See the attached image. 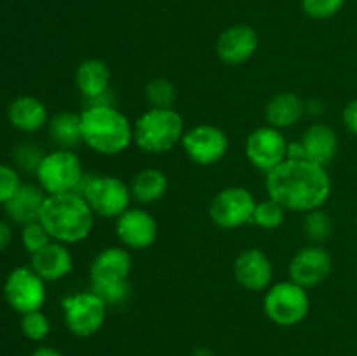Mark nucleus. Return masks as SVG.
Instances as JSON below:
<instances>
[{"mask_svg": "<svg viewBox=\"0 0 357 356\" xmlns=\"http://www.w3.org/2000/svg\"><path fill=\"white\" fill-rule=\"evenodd\" d=\"M303 115H305V101L293 91H282L275 94L265 108V119L268 126L278 129L298 124Z\"/></svg>", "mask_w": 357, "mask_h": 356, "instance_id": "nucleus-23", "label": "nucleus"}, {"mask_svg": "<svg viewBox=\"0 0 357 356\" xmlns=\"http://www.w3.org/2000/svg\"><path fill=\"white\" fill-rule=\"evenodd\" d=\"M347 0H300L302 10L312 20H330L344 9Z\"/></svg>", "mask_w": 357, "mask_h": 356, "instance_id": "nucleus-33", "label": "nucleus"}, {"mask_svg": "<svg viewBox=\"0 0 357 356\" xmlns=\"http://www.w3.org/2000/svg\"><path fill=\"white\" fill-rule=\"evenodd\" d=\"M131 194L135 201L139 205H152L166 195L169 181H167L166 173L155 168H145L139 173L135 175L131 181Z\"/></svg>", "mask_w": 357, "mask_h": 356, "instance_id": "nucleus-24", "label": "nucleus"}, {"mask_svg": "<svg viewBox=\"0 0 357 356\" xmlns=\"http://www.w3.org/2000/svg\"><path fill=\"white\" fill-rule=\"evenodd\" d=\"M110 68L105 61L98 58L84 59L75 70V86L79 93L91 103H108L103 101L110 94Z\"/></svg>", "mask_w": 357, "mask_h": 356, "instance_id": "nucleus-17", "label": "nucleus"}, {"mask_svg": "<svg viewBox=\"0 0 357 356\" xmlns=\"http://www.w3.org/2000/svg\"><path fill=\"white\" fill-rule=\"evenodd\" d=\"M288 159H305V150L300 142H291L288 145Z\"/></svg>", "mask_w": 357, "mask_h": 356, "instance_id": "nucleus-38", "label": "nucleus"}, {"mask_svg": "<svg viewBox=\"0 0 357 356\" xmlns=\"http://www.w3.org/2000/svg\"><path fill=\"white\" fill-rule=\"evenodd\" d=\"M234 276L243 288L250 292L267 290L272 281V262L260 248L241 251L234 262Z\"/></svg>", "mask_w": 357, "mask_h": 356, "instance_id": "nucleus-16", "label": "nucleus"}, {"mask_svg": "<svg viewBox=\"0 0 357 356\" xmlns=\"http://www.w3.org/2000/svg\"><path fill=\"white\" fill-rule=\"evenodd\" d=\"M303 230H305L307 237L310 241H314V243H323L333 232V220L323 209H312V212L305 213Z\"/></svg>", "mask_w": 357, "mask_h": 356, "instance_id": "nucleus-29", "label": "nucleus"}, {"mask_svg": "<svg viewBox=\"0 0 357 356\" xmlns=\"http://www.w3.org/2000/svg\"><path fill=\"white\" fill-rule=\"evenodd\" d=\"M324 110H326V107H324L323 101L317 100V98H312V100L305 101V114L323 115Z\"/></svg>", "mask_w": 357, "mask_h": 356, "instance_id": "nucleus-37", "label": "nucleus"}, {"mask_svg": "<svg viewBox=\"0 0 357 356\" xmlns=\"http://www.w3.org/2000/svg\"><path fill=\"white\" fill-rule=\"evenodd\" d=\"M21 332H23L24 337H28L30 341L40 342L51 334V321L49 318L38 311H31V313L21 314Z\"/></svg>", "mask_w": 357, "mask_h": 356, "instance_id": "nucleus-31", "label": "nucleus"}, {"mask_svg": "<svg viewBox=\"0 0 357 356\" xmlns=\"http://www.w3.org/2000/svg\"><path fill=\"white\" fill-rule=\"evenodd\" d=\"M82 143L101 156H119L135 142L132 124L112 103H91L80 112Z\"/></svg>", "mask_w": 357, "mask_h": 356, "instance_id": "nucleus-2", "label": "nucleus"}, {"mask_svg": "<svg viewBox=\"0 0 357 356\" xmlns=\"http://www.w3.org/2000/svg\"><path fill=\"white\" fill-rule=\"evenodd\" d=\"M145 100L152 108H173L176 101V89L171 80L157 77L145 86Z\"/></svg>", "mask_w": 357, "mask_h": 356, "instance_id": "nucleus-27", "label": "nucleus"}, {"mask_svg": "<svg viewBox=\"0 0 357 356\" xmlns=\"http://www.w3.org/2000/svg\"><path fill=\"white\" fill-rule=\"evenodd\" d=\"M49 136L58 145V149L73 150L82 143V128H80V114L73 112H59L47 122Z\"/></svg>", "mask_w": 357, "mask_h": 356, "instance_id": "nucleus-25", "label": "nucleus"}, {"mask_svg": "<svg viewBox=\"0 0 357 356\" xmlns=\"http://www.w3.org/2000/svg\"><path fill=\"white\" fill-rule=\"evenodd\" d=\"M35 175L45 194L52 195L75 192L86 173L82 161L73 150L58 149L45 154Z\"/></svg>", "mask_w": 357, "mask_h": 356, "instance_id": "nucleus-7", "label": "nucleus"}, {"mask_svg": "<svg viewBox=\"0 0 357 356\" xmlns=\"http://www.w3.org/2000/svg\"><path fill=\"white\" fill-rule=\"evenodd\" d=\"M7 304L20 314L42 309L47 297L45 281L31 267H16L3 283Z\"/></svg>", "mask_w": 357, "mask_h": 356, "instance_id": "nucleus-9", "label": "nucleus"}, {"mask_svg": "<svg viewBox=\"0 0 357 356\" xmlns=\"http://www.w3.org/2000/svg\"><path fill=\"white\" fill-rule=\"evenodd\" d=\"M331 269H333V260L330 251L319 244H312L296 251L289 262L288 272L291 281L309 290L326 281L328 276L331 274Z\"/></svg>", "mask_w": 357, "mask_h": 356, "instance_id": "nucleus-13", "label": "nucleus"}, {"mask_svg": "<svg viewBox=\"0 0 357 356\" xmlns=\"http://www.w3.org/2000/svg\"><path fill=\"white\" fill-rule=\"evenodd\" d=\"M135 143L149 154H164L181 143L183 117L174 108H149L132 124Z\"/></svg>", "mask_w": 357, "mask_h": 356, "instance_id": "nucleus-4", "label": "nucleus"}, {"mask_svg": "<svg viewBox=\"0 0 357 356\" xmlns=\"http://www.w3.org/2000/svg\"><path fill=\"white\" fill-rule=\"evenodd\" d=\"M356 274H357V269H356Z\"/></svg>", "mask_w": 357, "mask_h": 356, "instance_id": "nucleus-41", "label": "nucleus"}, {"mask_svg": "<svg viewBox=\"0 0 357 356\" xmlns=\"http://www.w3.org/2000/svg\"><path fill=\"white\" fill-rule=\"evenodd\" d=\"M30 267L44 281H59L72 272L73 257L66 244L51 241L47 246L31 255Z\"/></svg>", "mask_w": 357, "mask_h": 356, "instance_id": "nucleus-19", "label": "nucleus"}, {"mask_svg": "<svg viewBox=\"0 0 357 356\" xmlns=\"http://www.w3.org/2000/svg\"><path fill=\"white\" fill-rule=\"evenodd\" d=\"M51 241L52 237L49 236L47 229L42 225L40 220L23 225V230H21V243H23L24 250H26L30 255L40 251L42 248L47 246Z\"/></svg>", "mask_w": 357, "mask_h": 356, "instance_id": "nucleus-32", "label": "nucleus"}, {"mask_svg": "<svg viewBox=\"0 0 357 356\" xmlns=\"http://www.w3.org/2000/svg\"><path fill=\"white\" fill-rule=\"evenodd\" d=\"M30 356H63V355L54 348H38L35 349Z\"/></svg>", "mask_w": 357, "mask_h": 356, "instance_id": "nucleus-39", "label": "nucleus"}, {"mask_svg": "<svg viewBox=\"0 0 357 356\" xmlns=\"http://www.w3.org/2000/svg\"><path fill=\"white\" fill-rule=\"evenodd\" d=\"M10 126L23 133H35L49 122L47 107L35 96H17L7 108Z\"/></svg>", "mask_w": 357, "mask_h": 356, "instance_id": "nucleus-22", "label": "nucleus"}, {"mask_svg": "<svg viewBox=\"0 0 357 356\" xmlns=\"http://www.w3.org/2000/svg\"><path fill=\"white\" fill-rule=\"evenodd\" d=\"M65 325L77 337H91L101 330L107 318V304L93 292H79L61 300Z\"/></svg>", "mask_w": 357, "mask_h": 356, "instance_id": "nucleus-8", "label": "nucleus"}, {"mask_svg": "<svg viewBox=\"0 0 357 356\" xmlns=\"http://www.w3.org/2000/svg\"><path fill=\"white\" fill-rule=\"evenodd\" d=\"M260 38L250 24H234L223 30L216 40V54L227 65H243L257 52Z\"/></svg>", "mask_w": 357, "mask_h": 356, "instance_id": "nucleus-15", "label": "nucleus"}, {"mask_svg": "<svg viewBox=\"0 0 357 356\" xmlns=\"http://www.w3.org/2000/svg\"><path fill=\"white\" fill-rule=\"evenodd\" d=\"M21 185L23 184L16 168L0 163V205H6Z\"/></svg>", "mask_w": 357, "mask_h": 356, "instance_id": "nucleus-34", "label": "nucleus"}, {"mask_svg": "<svg viewBox=\"0 0 357 356\" xmlns=\"http://www.w3.org/2000/svg\"><path fill=\"white\" fill-rule=\"evenodd\" d=\"M45 198L47 194L40 185L23 184L17 188L16 194L3 205V209L14 223L26 225V223L37 222Z\"/></svg>", "mask_w": 357, "mask_h": 356, "instance_id": "nucleus-21", "label": "nucleus"}, {"mask_svg": "<svg viewBox=\"0 0 357 356\" xmlns=\"http://www.w3.org/2000/svg\"><path fill=\"white\" fill-rule=\"evenodd\" d=\"M91 290L107 304V307L122 306L131 297V285L129 279L126 281H101L91 283Z\"/></svg>", "mask_w": 357, "mask_h": 356, "instance_id": "nucleus-28", "label": "nucleus"}, {"mask_svg": "<svg viewBox=\"0 0 357 356\" xmlns=\"http://www.w3.org/2000/svg\"><path fill=\"white\" fill-rule=\"evenodd\" d=\"M185 154L199 166H211L222 161L229 150V136L213 124H199L185 131L181 140Z\"/></svg>", "mask_w": 357, "mask_h": 356, "instance_id": "nucleus-12", "label": "nucleus"}, {"mask_svg": "<svg viewBox=\"0 0 357 356\" xmlns=\"http://www.w3.org/2000/svg\"><path fill=\"white\" fill-rule=\"evenodd\" d=\"M115 220V232L126 248L145 250L155 243L159 227L152 213L146 209L129 208Z\"/></svg>", "mask_w": 357, "mask_h": 356, "instance_id": "nucleus-14", "label": "nucleus"}, {"mask_svg": "<svg viewBox=\"0 0 357 356\" xmlns=\"http://www.w3.org/2000/svg\"><path fill=\"white\" fill-rule=\"evenodd\" d=\"M44 156V150H42L37 143L31 142L20 143V145L14 147L13 150V161L14 164H16V170L26 171V173H37Z\"/></svg>", "mask_w": 357, "mask_h": 356, "instance_id": "nucleus-30", "label": "nucleus"}, {"mask_svg": "<svg viewBox=\"0 0 357 356\" xmlns=\"http://www.w3.org/2000/svg\"><path fill=\"white\" fill-rule=\"evenodd\" d=\"M132 269V258L122 246H108L93 258L89 267L91 283L126 281Z\"/></svg>", "mask_w": 357, "mask_h": 356, "instance_id": "nucleus-18", "label": "nucleus"}, {"mask_svg": "<svg viewBox=\"0 0 357 356\" xmlns=\"http://www.w3.org/2000/svg\"><path fill=\"white\" fill-rule=\"evenodd\" d=\"M94 216L96 215L82 195L65 192L45 198L38 220L47 229L52 241L75 244L87 239L93 232Z\"/></svg>", "mask_w": 357, "mask_h": 356, "instance_id": "nucleus-3", "label": "nucleus"}, {"mask_svg": "<svg viewBox=\"0 0 357 356\" xmlns=\"http://www.w3.org/2000/svg\"><path fill=\"white\" fill-rule=\"evenodd\" d=\"M342 119H344L345 128H347L352 135L357 136V98L345 105Z\"/></svg>", "mask_w": 357, "mask_h": 356, "instance_id": "nucleus-35", "label": "nucleus"}, {"mask_svg": "<svg viewBox=\"0 0 357 356\" xmlns=\"http://www.w3.org/2000/svg\"><path fill=\"white\" fill-rule=\"evenodd\" d=\"M264 311L272 323L279 327H295L302 323L310 311L309 293L295 281H279L265 293Z\"/></svg>", "mask_w": 357, "mask_h": 356, "instance_id": "nucleus-6", "label": "nucleus"}, {"mask_svg": "<svg viewBox=\"0 0 357 356\" xmlns=\"http://www.w3.org/2000/svg\"><path fill=\"white\" fill-rule=\"evenodd\" d=\"M268 198L286 212L309 213L321 209L331 195V178L326 168L307 159H286L267 173Z\"/></svg>", "mask_w": 357, "mask_h": 356, "instance_id": "nucleus-1", "label": "nucleus"}, {"mask_svg": "<svg viewBox=\"0 0 357 356\" xmlns=\"http://www.w3.org/2000/svg\"><path fill=\"white\" fill-rule=\"evenodd\" d=\"M356 222H357V220H356Z\"/></svg>", "mask_w": 357, "mask_h": 356, "instance_id": "nucleus-42", "label": "nucleus"}, {"mask_svg": "<svg viewBox=\"0 0 357 356\" xmlns=\"http://www.w3.org/2000/svg\"><path fill=\"white\" fill-rule=\"evenodd\" d=\"M192 356H215V353L208 348H199L192 353Z\"/></svg>", "mask_w": 357, "mask_h": 356, "instance_id": "nucleus-40", "label": "nucleus"}, {"mask_svg": "<svg viewBox=\"0 0 357 356\" xmlns=\"http://www.w3.org/2000/svg\"><path fill=\"white\" fill-rule=\"evenodd\" d=\"M10 239H13V230H10V225L7 222H2L0 220V251L6 250L9 246Z\"/></svg>", "mask_w": 357, "mask_h": 356, "instance_id": "nucleus-36", "label": "nucleus"}, {"mask_svg": "<svg viewBox=\"0 0 357 356\" xmlns=\"http://www.w3.org/2000/svg\"><path fill=\"white\" fill-rule=\"evenodd\" d=\"M75 192L86 199L94 215L101 218H119L132 201L131 187L112 175L86 173Z\"/></svg>", "mask_w": 357, "mask_h": 356, "instance_id": "nucleus-5", "label": "nucleus"}, {"mask_svg": "<svg viewBox=\"0 0 357 356\" xmlns=\"http://www.w3.org/2000/svg\"><path fill=\"white\" fill-rule=\"evenodd\" d=\"M253 194L246 187H227L213 198L209 205V216L222 229H237L253 220Z\"/></svg>", "mask_w": 357, "mask_h": 356, "instance_id": "nucleus-10", "label": "nucleus"}, {"mask_svg": "<svg viewBox=\"0 0 357 356\" xmlns=\"http://www.w3.org/2000/svg\"><path fill=\"white\" fill-rule=\"evenodd\" d=\"M288 145L281 129L261 126L246 138L244 154L258 171L267 175L288 159Z\"/></svg>", "mask_w": 357, "mask_h": 356, "instance_id": "nucleus-11", "label": "nucleus"}, {"mask_svg": "<svg viewBox=\"0 0 357 356\" xmlns=\"http://www.w3.org/2000/svg\"><path fill=\"white\" fill-rule=\"evenodd\" d=\"M284 218H286V209L282 208L278 201L268 198L265 199V201L257 202V206H255L253 220H251V222H253L257 227H260V229L274 230L284 223Z\"/></svg>", "mask_w": 357, "mask_h": 356, "instance_id": "nucleus-26", "label": "nucleus"}, {"mask_svg": "<svg viewBox=\"0 0 357 356\" xmlns=\"http://www.w3.org/2000/svg\"><path fill=\"white\" fill-rule=\"evenodd\" d=\"M300 143L305 150V159L326 168L338 152V136L331 126L316 122L303 133Z\"/></svg>", "mask_w": 357, "mask_h": 356, "instance_id": "nucleus-20", "label": "nucleus"}]
</instances>
